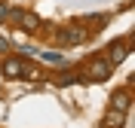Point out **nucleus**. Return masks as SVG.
<instances>
[{"label": "nucleus", "instance_id": "7", "mask_svg": "<svg viewBox=\"0 0 135 128\" xmlns=\"http://www.w3.org/2000/svg\"><path fill=\"white\" fill-rule=\"evenodd\" d=\"M0 70H3L6 79H18L22 70H25V61H22V58H3V67H0Z\"/></svg>", "mask_w": 135, "mask_h": 128}, {"label": "nucleus", "instance_id": "2", "mask_svg": "<svg viewBox=\"0 0 135 128\" xmlns=\"http://www.w3.org/2000/svg\"><path fill=\"white\" fill-rule=\"evenodd\" d=\"M89 37H92V31H89L86 25H71V27H65V31L59 34V46H61V49H71V46H83Z\"/></svg>", "mask_w": 135, "mask_h": 128}, {"label": "nucleus", "instance_id": "10", "mask_svg": "<svg viewBox=\"0 0 135 128\" xmlns=\"http://www.w3.org/2000/svg\"><path fill=\"white\" fill-rule=\"evenodd\" d=\"M0 52H12V43H9L6 37H0Z\"/></svg>", "mask_w": 135, "mask_h": 128}, {"label": "nucleus", "instance_id": "4", "mask_svg": "<svg viewBox=\"0 0 135 128\" xmlns=\"http://www.w3.org/2000/svg\"><path fill=\"white\" fill-rule=\"evenodd\" d=\"M16 25L22 27V34H37L40 31V15L37 12H31V9H18V15H16Z\"/></svg>", "mask_w": 135, "mask_h": 128}, {"label": "nucleus", "instance_id": "1", "mask_svg": "<svg viewBox=\"0 0 135 128\" xmlns=\"http://www.w3.org/2000/svg\"><path fill=\"white\" fill-rule=\"evenodd\" d=\"M110 73H114V64H110L104 55H92V58L86 61V67L80 76L86 79V82H104V79H110Z\"/></svg>", "mask_w": 135, "mask_h": 128}, {"label": "nucleus", "instance_id": "8", "mask_svg": "<svg viewBox=\"0 0 135 128\" xmlns=\"http://www.w3.org/2000/svg\"><path fill=\"white\" fill-rule=\"evenodd\" d=\"M37 61H43V64H49V67H68V61L61 58V52H37Z\"/></svg>", "mask_w": 135, "mask_h": 128}, {"label": "nucleus", "instance_id": "5", "mask_svg": "<svg viewBox=\"0 0 135 128\" xmlns=\"http://www.w3.org/2000/svg\"><path fill=\"white\" fill-rule=\"evenodd\" d=\"M101 128H126V113L108 107V113L101 116Z\"/></svg>", "mask_w": 135, "mask_h": 128}, {"label": "nucleus", "instance_id": "3", "mask_svg": "<svg viewBox=\"0 0 135 128\" xmlns=\"http://www.w3.org/2000/svg\"><path fill=\"white\" fill-rule=\"evenodd\" d=\"M129 55H132V46H129L126 40H114V43L108 46V49H104V58H108L110 64H114V67H117L120 61H126Z\"/></svg>", "mask_w": 135, "mask_h": 128}, {"label": "nucleus", "instance_id": "6", "mask_svg": "<svg viewBox=\"0 0 135 128\" xmlns=\"http://www.w3.org/2000/svg\"><path fill=\"white\" fill-rule=\"evenodd\" d=\"M110 107H114V110L129 113V107H132V92H129V88H117L114 98H110Z\"/></svg>", "mask_w": 135, "mask_h": 128}, {"label": "nucleus", "instance_id": "9", "mask_svg": "<svg viewBox=\"0 0 135 128\" xmlns=\"http://www.w3.org/2000/svg\"><path fill=\"white\" fill-rule=\"evenodd\" d=\"M9 18V3H0V25H6Z\"/></svg>", "mask_w": 135, "mask_h": 128}]
</instances>
